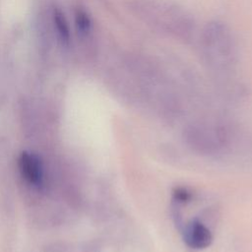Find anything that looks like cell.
I'll use <instances>...</instances> for the list:
<instances>
[{
  "label": "cell",
  "instance_id": "6da1fadb",
  "mask_svg": "<svg viewBox=\"0 0 252 252\" xmlns=\"http://www.w3.org/2000/svg\"><path fill=\"white\" fill-rule=\"evenodd\" d=\"M212 239L211 231L199 220L191 221L185 229L184 240L190 248L204 249L211 244Z\"/></svg>",
  "mask_w": 252,
  "mask_h": 252
},
{
  "label": "cell",
  "instance_id": "7a4b0ae2",
  "mask_svg": "<svg viewBox=\"0 0 252 252\" xmlns=\"http://www.w3.org/2000/svg\"><path fill=\"white\" fill-rule=\"evenodd\" d=\"M19 167L23 176L31 183L38 185L42 179L41 163L38 157L28 152L22 153L19 159Z\"/></svg>",
  "mask_w": 252,
  "mask_h": 252
},
{
  "label": "cell",
  "instance_id": "3957f363",
  "mask_svg": "<svg viewBox=\"0 0 252 252\" xmlns=\"http://www.w3.org/2000/svg\"><path fill=\"white\" fill-rule=\"evenodd\" d=\"M174 195L178 201H182V202H185V201L189 200V198H190L189 193H187L185 190H181V189H178L176 191V193H174Z\"/></svg>",
  "mask_w": 252,
  "mask_h": 252
}]
</instances>
